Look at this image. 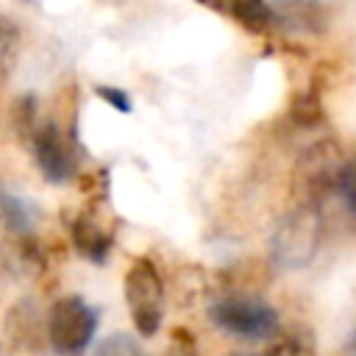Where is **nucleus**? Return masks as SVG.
Returning a JSON list of instances; mask_svg holds the SVG:
<instances>
[{
	"label": "nucleus",
	"instance_id": "obj_1",
	"mask_svg": "<svg viewBox=\"0 0 356 356\" xmlns=\"http://www.w3.org/2000/svg\"><path fill=\"white\" fill-rule=\"evenodd\" d=\"M209 320L220 331L239 337V339H253V342L273 339L281 325L275 306L270 300H264L259 295H248V292L217 298L209 309Z\"/></svg>",
	"mask_w": 356,
	"mask_h": 356
},
{
	"label": "nucleus",
	"instance_id": "obj_2",
	"mask_svg": "<svg viewBox=\"0 0 356 356\" xmlns=\"http://www.w3.org/2000/svg\"><path fill=\"white\" fill-rule=\"evenodd\" d=\"M44 334L58 356H83L97 334V309L81 295L58 298L44 320Z\"/></svg>",
	"mask_w": 356,
	"mask_h": 356
},
{
	"label": "nucleus",
	"instance_id": "obj_3",
	"mask_svg": "<svg viewBox=\"0 0 356 356\" xmlns=\"http://www.w3.org/2000/svg\"><path fill=\"white\" fill-rule=\"evenodd\" d=\"M125 303L139 337H156L164 320V281L150 259H136L125 273Z\"/></svg>",
	"mask_w": 356,
	"mask_h": 356
},
{
	"label": "nucleus",
	"instance_id": "obj_4",
	"mask_svg": "<svg viewBox=\"0 0 356 356\" xmlns=\"http://www.w3.org/2000/svg\"><path fill=\"white\" fill-rule=\"evenodd\" d=\"M28 147L47 184H70L78 175V142L72 131H64L56 120H39Z\"/></svg>",
	"mask_w": 356,
	"mask_h": 356
},
{
	"label": "nucleus",
	"instance_id": "obj_5",
	"mask_svg": "<svg viewBox=\"0 0 356 356\" xmlns=\"http://www.w3.org/2000/svg\"><path fill=\"white\" fill-rule=\"evenodd\" d=\"M320 245V220L314 209H298L281 220L270 239L273 261L284 270H298L306 267Z\"/></svg>",
	"mask_w": 356,
	"mask_h": 356
},
{
	"label": "nucleus",
	"instance_id": "obj_6",
	"mask_svg": "<svg viewBox=\"0 0 356 356\" xmlns=\"http://www.w3.org/2000/svg\"><path fill=\"white\" fill-rule=\"evenodd\" d=\"M70 236H72V245L75 250L86 259V261H95V264H103L108 259V250L114 245V234L111 228L100 220L97 209H81L72 222H70Z\"/></svg>",
	"mask_w": 356,
	"mask_h": 356
},
{
	"label": "nucleus",
	"instance_id": "obj_7",
	"mask_svg": "<svg viewBox=\"0 0 356 356\" xmlns=\"http://www.w3.org/2000/svg\"><path fill=\"white\" fill-rule=\"evenodd\" d=\"M273 22L289 33H323L328 28V8L320 0H275L270 6Z\"/></svg>",
	"mask_w": 356,
	"mask_h": 356
},
{
	"label": "nucleus",
	"instance_id": "obj_8",
	"mask_svg": "<svg viewBox=\"0 0 356 356\" xmlns=\"http://www.w3.org/2000/svg\"><path fill=\"white\" fill-rule=\"evenodd\" d=\"M197 3L220 17H228L231 22H236L250 33H264L273 25V11L267 0H197Z\"/></svg>",
	"mask_w": 356,
	"mask_h": 356
},
{
	"label": "nucleus",
	"instance_id": "obj_9",
	"mask_svg": "<svg viewBox=\"0 0 356 356\" xmlns=\"http://www.w3.org/2000/svg\"><path fill=\"white\" fill-rule=\"evenodd\" d=\"M36 220H39V211L25 195H19L8 186H0V222L8 234H14L19 239L33 236Z\"/></svg>",
	"mask_w": 356,
	"mask_h": 356
},
{
	"label": "nucleus",
	"instance_id": "obj_10",
	"mask_svg": "<svg viewBox=\"0 0 356 356\" xmlns=\"http://www.w3.org/2000/svg\"><path fill=\"white\" fill-rule=\"evenodd\" d=\"M6 328H8V337L19 342V348H36V345L42 342V328H44V325H42V320H39L36 306L25 298V300H19V303L8 312Z\"/></svg>",
	"mask_w": 356,
	"mask_h": 356
},
{
	"label": "nucleus",
	"instance_id": "obj_11",
	"mask_svg": "<svg viewBox=\"0 0 356 356\" xmlns=\"http://www.w3.org/2000/svg\"><path fill=\"white\" fill-rule=\"evenodd\" d=\"M264 356H317L314 334L303 325H295L286 334H275Z\"/></svg>",
	"mask_w": 356,
	"mask_h": 356
},
{
	"label": "nucleus",
	"instance_id": "obj_12",
	"mask_svg": "<svg viewBox=\"0 0 356 356\" xmlns=\"http://www.w3.org/2000/svg\"><path fill=\"white\" fill-rule=\"evenodd\" d=\"M39 125V106H36V95H19L14 103H11V128L17 134L19 142H31L33 131Z\"/></svg>",
	"mask_w": 356,
	"mask_h": 356
},
{
	"label": "nucleus",
	"instance_id": "obj_13",
	"mask_svg": "<svg viewBox=\"0 0 356 356\" xmlns=\"http://www.w3.org/2000/svg\"><path fill=\"white\" fill-rule=\"evenodd\" d=\"M17 53H19V28L11 19L0 17V86L8 78V72L14 70Z\"/></svg>",
	"mask_w": 356,
	"mask_h": 356
},
{
	"label": "nucleus",
	"instance_id": "obj_14",
	"mask_svg": "<svg viewBox=\"0 0 356 356\" xmlns=\"http://www.w3.org/2000/svg\"><path fill=\"white\" fill-rule=\"evenodd\" d=\"M92 356H147V353L139 348V342L131 334L117 331V334H108L106 339H100V345L95 348Z\"/></svg>",
	"mask_w": 356,
	"mask_h": 356
},
{
	"label": "nucleus",
	"instance_id": "obj_15",
	"mask_svg": "<svg viewBox=\"0 0 356 356\" xmlns=\"http://www.w3.org/2000/svg\"><path fill=\"white\" fill-rule=\"evenodd\" d=\"M334 184H337V192H339L345 209L356 217V156L348 159L345 164H339V170H337V181H334Z\"/></svg>",
	"mask_w": 356,
	"mask_h": 356
},
{
	"label": "nucleus",
	"instance_id": "obj_16",
	"mask_svg": "<svg viewBox=\"0 0 356 356\" xmlns=\"http://www.w3.org/2000/svg\"><path fill=\"white\" fill-rule=\"evenodd\" d=\"M95 95L100 97V100H106L111 108H117V111H122V114H131L134 111V103H131V95L125 92V89H120V86H108V83H97L95 86Z\"/></svg>",
	"mask_w": 356,
	"mask_h": 356
},
{
	"label": "nucleus",
	"instance_id": "obj_17",
	"mask_svg": "<svg viewBox=\"0 0 356 356\" xmlns=\"http://www.w3.org/2000/svg\"><path fill=\"white\" fill-rule=\"evenodd\" d=\"M170 356H197L195 339H192L189 331H184V328H175L172 331V353Z\"/></svg>",
	"mask_w": 356,
	"mask_h": 356
},
{
	"label": "nucleus",
	"instance_id": "obj_18",
	"mask_svg": "<svg viewBox=\"0 0 356 356\" xmlns=\"http://www.w3.org/2000/svg\"><path fill=\"white\" fill-rule=\"evenodd\" d=\"M342 356H356V328L348 334V339L342 342Z\"/></svg>",
	"mask_w": 356,
	"mask_h": 356
}]
</instances>
